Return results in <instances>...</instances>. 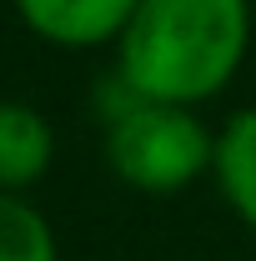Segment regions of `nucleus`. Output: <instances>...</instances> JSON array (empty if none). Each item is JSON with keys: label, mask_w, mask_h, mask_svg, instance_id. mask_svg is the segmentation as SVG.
I'll return each instance as SVG.
<instances>
[{"label": "nucleus", "mask_w": 256, "mask_h": 261, "mask_svg": "<svg viewBox=\"0 0 256 261\" xmlns=\"http://www.w3.org/2000/svg\"><path fill=\"white\" fill-rule=\"evenodd\" d=\"M20 25L61 50H96L116 45L136 0H10Z\"/></svg>", "instance_id": "nucleus-3"}, {"label": "nucleus", "mask_w": 256, "mask_h": 261, "mask_svg": "<svg viewBox=\"0 0 256 261\" xmlns=\"http://www.w3.org/2000/svg\"><path fill=\"white\" fill-rule=\"evenodd\" d=\"M0 261H61L56 231L25 191H0Z\"/></svg>", "instance_id": "nucleus-6"}, {"label": "nucleus", "mask_w": 256, "mask_h": 261, "mask_svg": "<svg viewBox=\"0 0 256 261\" xmlns=\"http://www.w3.org/2000/svg\"><path fill=\"white\" fill-rule=\"evenodd\" d=\"M106 166L116 181L141 196H176L191 181L211 176L216 161V130L196 116V106L171 100H136L126 116L106 121Z\"/></svg>", "instance_id": "nucleus-2"}, {"label": "nucleus", "mask_w": 256, "mask_h": 261, "mask_svg": "<svg viewBox=\"0 0 256 261\" xmlns=\"http://www.w3.org/2000/svg\"><path fill=\"white\" fill-rule=\"evenodd\" d=\"M251 50V0H136L116 40V70L141 96L206 106Z\"/></svg>", "instance_id": "nucleus-1"}, {"label": "nucleus", "mask_w": 256, "mask_h": 261, "mask_svg": "<svg viewBox=\"0 0 256 261\" xmlns=\"http://www.w3.org/2000/svg\"><path fill=\"white\" fill-rule=\"evenodd\" d=\"M216 191L231 206V216L256 236V106L236 111L221 130H216Z\"/></svg>", "instance_id": "nucleus-5"}, {"label": "nucleus", "mask_w": 256, "mask_h": 261, "mask_svg": "<svg viewBox=\"0 0 256 261\" xmlns=\"http://www.w3.org/2000/svg\"><path fill=\"white\" fill-rule=\"evenodd\" d=\"M56 161V130L31 100H0V191H31Z\"/></svg>", "instance_id": "nucleus-4"}]
</instances>
